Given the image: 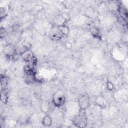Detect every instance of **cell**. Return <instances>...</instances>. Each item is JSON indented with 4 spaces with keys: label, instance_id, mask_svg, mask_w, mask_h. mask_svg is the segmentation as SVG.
<instances>
[{
    "label": "cell",
    "instance_id": "obj_9",
    "mask_svg": "<svg viewBox=\"0 0 128 128\" xmlns=\"http://www.w3.org/2000/svg\"><path fill=\"white\" fill-rule=\"evenodd\" d=\"M0 82H1V88L2 90L4 89V88L7 84L8 83V79L5 76H1V78H0Z\"/></svg>",
    "mask_w": 128,
    "mask_h": 128
},
{
    "label": "cell",
    "instance_id": "obj_10",
    "mask_svg": "<svg viewBox=\"0 0 128 128\" xmlns=\"http://www.w3.org/2000/svg\"><path fill=\"white\" fill-rule=\"evenodd\" d=\"M6 15V14L5 10L4 8H0V18H1V19H2L3 16L4 17Z\"/></svg>",
    "mask_w": 128,
    "mask_h": 128
},
{
    "label": "cell",
    "instance_id": "obj_1",
    "mask_svg": "<svg viewBox=\"0 0 128 128\" xmlns=\"http://www.w3.org/2000/svg\"><path fill=\"white\" fill-rule=\"evenodd\" d=\"M81 110L82 112L76 116L73 120L74 124L78 127H84L86 124V118L84 112V110Z\"/></svg>",
    "mask_w": 128,
    "mask_h": 128
},
{
    "label": "cell",
    "instance_id": "obj_11",
    "mask_svg": "<svg viewBox=\"0 0 128 128\" xmlns=\"http://www.w3.org/2000/svg\"><path fill=\"white\" fill-rule=\"evenodd\" d=\"M107 86H108V89L110 90H112L113 88V86L112 84V83L110 82H108V84H107Z\"/></svg>",
    "mask_w": 128,
    "mask_h": 128
},
{
    "label": "cell",
    "instance_id": "obj_3",
    "mask_svg": "<svg viewBox=\"0 0 128 128\" xmlns=\"http://www.w3.org/2000/svg\"><path fill=\"white\" fill-rule=\"evenodd\" d=\"M78 104L80 108L82 110H85L89 104V98L86 94H82L78 98Z\"/></svg>",
    "mask_w": 128,
    "mask_h": 128
},
{
    "label": "cell",
    "instance_id": "obj_5",
    "mask_svg": "<svg viewBox=\"0 0 128 128\" xmlns=\"http://www.w3.org/2000/svg\"><path fill=\"white\" fill-rule=\"evenodd\" d=\"M119 12L122 18L126 20H127V12L126 10L125 9V8L122 6H119Z\"/></svg>",
    "mask_w": 128,
    "mask_h": 128
},
{
    "label": "cell",
    "instance_id": "obj_4",
    "mask_svg": "<svg viewBox=\"0 0 128 128\" xmlns=\"http://www.w3.org/2000/svg\"><path fill=\"white\" fill-rule=\"evenodd\" d=\"M90 32L93 36L96 38L100 39L101 38V34L100 31L95 28H92L90 30Z\"/></svg>",
    "mask_w": 128,
    "mask_h": 128
},
{
    "label": "cell",
    "instance_id": "obj_8",
    "mask_svg": "<svg viewBox=\"0 0 128 128\" xmlns=\"http://www.w3.org/2000/svg\"><path fill=\"white\" fill-rule=\"evenodd\" d=\"M52 118L48 115L46 116L44 118L43 120H42L43 124L44 126H50L52 124Z\"/></svg>",
    "mask_w": 128,
    "mask_h": 128
},
{
    "label": "cell",
    "instance_id": "obj_2",
    "mask_svg": "<svg viewBox=\"0 0 128 128\" xmlns=\"http://www.w3.org/2000/svg\"><path fill=\"white\" fill-rule=\"evenodd\" d=\"M65 98L60 92H56L53 96L52 102L56 106H60L64 102Z\"/></svg>",
    "mask_w": 128,
    "mask_h": 128
},
{
    "label": "cell",
    "instance_id": "obj_6",
    "mask_svg": "<svg viewBox=\"0 0 128 128\" xmlns=\"http://www.w3.org/2000/svg\"><path fill=\"white\" fill-rule=\"evenodd\" d=\"M58 30L62 34H66L68 32V28L65 24H61L58 26Z\"/></svg>",
    "mask_w": 128,
    "mask_h": 128
},
{
    "label": "cell",
    "instance_id": "obj_7",
    "mask_svg": "<svg viewBox=\"0 0 128 128\" xmlns=\"http://www.w3.org/2000/svg\"><path fill=\"white\" fill-rule=\"evenodd\" d=\"M1 100L2 101L4 102V103H6L8 98V92L7 91L4 90H2L1 91Z\"/></svg>",
    "mask_w": 128,
    "mask_h": 128
}]
</instances>
